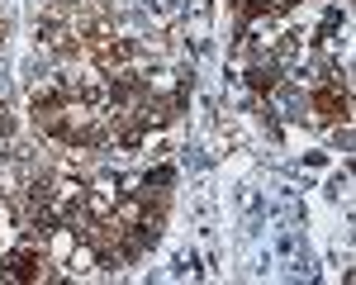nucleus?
<instances>
[{"instance_id":"obj_1","label":"nucleus","mask_w":356,"mask_h":285,"mask_svg":"<svg viewBox=\"0 0 356 285\" xmlns=\"http://www.w3.org/2000/svg\"><path fill=\"white\" fill-rule=\"evenodd\" d=\"M314 114H318V124H347V110H352V95H347V81L328 72L323 81H314Z\"/></svg>"},{"instance_id":"obj_2","label":"nucleus","mask_w":356,"mask_h":285,"mask_svg":"<svg viewBox=\"0 0 356 285\" xmlns=\"http://www.w3.org/2000/svg\"><path fill=\"white\" fill-rule=\"evenodd\" d=\"M15 219H19V228H24V238H48V233L62 224V209H57L53 195L19 200V204H15Z\"/></svg>"},{"instance_id":"obj_3","label":"nucleus","mask_w":356,"mask_h":285,"mask_svg":"<svg viewBox=\"0 0 356 285\" xmlns=\"http://www.w3.org/2000/svg\"><path fill=\"white\" fill-rule=\"evenodd\" d=\"M67 271L62 276H90V271H100V247L90 243V238H81L72 252H67V261H62Z\"/></svg>"},{"instance_id":"obj_4","label":"nucleus","mask_w":356,"mask_h":285,"mask_svg":"<svg viewBox=\"0 0 356 285\" xmlns=\"http://www.w3.org/2000/svg\"><path fill=\"white\" fill-rule=\"evenodd\" d=\"M275 86H280V67H275L271 57H261V62L247 67V90H252V95H271Z\"/></svg>"},{"instance_id":"obj_5","label":"nucleus","mask_w":356,"mask_h":285,"mask_svg":"<svg viewBox=\"0 0 356 285\" xmlns=\"http://www.w3.org/2000/svg\"><path fill=\"white\" fill-rule=\"evenodd\" d=\"M90 190H95V195H105V200H119V195H124V181H119L114 171H100V176L90 181Z\"/></svg>"},{"instance_id":"obj_6","label":"nucleus","mask_w":356,"mask_h":285,"mask_svg":"<svg viewBox=\"0 0 356 285\" xmlns=\"http://www.w3.org/2000/svg\"><path fill=\"white\" fill-rule=\"evenodd\" d=\"M171 181H176V171L166 167V162H157V167H147V176H143V190H152V186H157V190H166Z\"/></svg>"},{"instance_id":"obj_7","label":"nucleus","mask_w":356,"mask_h":285,"mask_svg":"<svg viewBox=\"0 0 356 285\" xmlns=\"http://www.w3.org/2000/svg\"><path fill=\"white\" fill-rule=\"evenodd\" d=\"M337 24H342V15H337V10H328V15H323V28H318V43H332Z\"/></svg>"},{"instance_id":"obj_8","label":"nucleus","mask_w":356,"mask_h":285,"mask_svg":"<svg viewBox=\"0 0 356 285\" xmlns=\"http://www.w3.org/2000/svg\"><path fill=\"white\" fill-rule=\"evenodd\" d=\"M0 138H15V119H10V105L0 100Z\"/></svg>"}]
</instances>
